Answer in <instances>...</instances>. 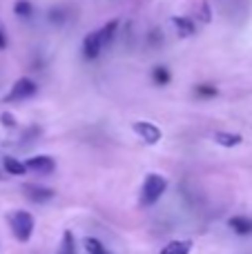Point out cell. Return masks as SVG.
<instances>
[{"mask_svg": "<svg viewBox=\"0 0 252 254\" xmlns=\"http://www.w3.org/2000/svg\"><path fill=\"white\" fill-rule=\"evenodd\" d=\"M196 94H199V96L212 98L214 94H217V89H214V87H208V85H199V87H196Z\"/></svg>", "mask_w": 252, "mask_h": 254, "instance_id": "cell-18", "label": "cell"}, {"mask_svg": "<svg viewBox=\"0 0 252 254\" xmlns=\"http://www.w3.org/2000/svg\"><path fill=\"white\" fill-rule=\"evenodd\" d=\"M9 228H11L13 237L20 243H27L34 234V216L25 210H16L9 214Z\"/></svg>", "mask_w": 252, "mask_h": 254, "instance_id": "cell-1", "label": "cell"}, {"mask_svg": "<svg viewBox=\"0 0 252 254\" xmlns=\"http://www.w3.org/2000/svg\"><path fill=\"white\" fill-rule=\"evenodd\" d=\"M132 129L136 131V134L141 136L145 143H150V145H156L161 138H163V134H161L159 127L152 125V123H147V121H136V123L132 125Z\"/></svg>", "mask_w": 252, "mask_h": 254, "instance_id": "cell-4", "label": "cell"}, {"mask_svg": "<svg viewBox=\"0 0 252 254\" xmlns=\"http://www.w3.org/2000/svg\"><path fill=\"white\" fill-rule=\"evenodd\" d=\"M25 194L36 203H45L54 198V192L49 188H40V185H25Z\"/></svg>", "mask_w": 252, "mask_h": 254, "instance_id": "cell-8", "label": "cell"}, {"mask_svg": "<svg viewBox=\"0 0 252 254\" xmlns=\"http://www.w3.org/2000/svg\"><path fill=\"white\" fill-rule=\"evenodd\" d=\"M85 250H87V254H103L105 248L98 239H85Z\"/></svg>", "mask_w": 252, "mask_h": 254, "instance_id": "cell-16", "label": "cell"}, {"mask_svg": "<svg viewBox=\"0 0 252 254\" xmlns=\"http://www.w3.org/2000/svg\"><path fill=\"white\" fill-rule=\"evenodd\" d=\"M63 254H74V237L69 230L63 234Z\"/></svg>", "mask_w": 252, "mask_h": 254, "instance_id": "cell-17", "label": "cell"}, {"mask_svg": "<svg viewBox=\"0 0 252 254\" xmlns=\"http://www.w3.org/2000/svg\"><path fill=\"white\" fill-rule=\"evenodd\" d=\"M192 243L190 241H170L165 248H161L159 254H190Z\"/></svg>", "mask_w": 252, "mask_h": 254, "instance_id": "cell-12", "label": "cell"}, {"mask_svg": "<svg viewBox=\"0 0 252 254\" xmlns=\"http://www.w3.org/2000/svg\"><path fill=\"white\" fill-rule=\"evenodd\" d=\"M103 47H105V45H103L101 31H92V34L85 36V40H83V54H85V58H89V61L98 58V54H101Z\"/></svg>", "mask_w": 252, "mask_h": 254, "instance_id": "cell-5", "label": "cell"}, {"mask_svg": "<svg viewBox=\"0 0 252 254\" xmlns=\"http://www.w3.org/2000/svg\"><path fill=\"white\" fill-rule=\"evenodd\" d=\"M152 78H154L156 85H168L170 83V71L165 69V67H154V71H152Z\"/></svg>", "mask_w": 252, "mask_h": 254, "instance_id": "cell-15", "label": "cell"}, {"mask_svg": "<svg viewBox=\"0 0 252 254\" xmlns=\"http://www.w3.org/2000/svg\"><path fill=\"white\" fill-rule=\"evenodd\" d=\"M214 143L221 145V147H235L244 140V136L237 134V131H214Z\"/></svg>", "mask_w": 252, "mask_h": 254, "instance_id": "cell-7", "label": "cell"}, {"mask_svg": "<svg viewBox=\"0 0 252 254\" xmlns=\"http://www.w3.org/2000/svg\"><path fill=\"white\" fill-rule=\"evenodd\" d=\"M228 223H230V228L235 230L237 234H241V237L252 234V219H248V216H232Z\"/></svg>", "mask_w": 252, "mask_h": 254, "instance_id": "cell-10", "label": "cell"}, {"mask_svg": "<svg viewBox=\"0 0 252 254\" xmlns=\"http://www.w3.org/2000/svg\"><path fill=\"white\" fill-rule=\"evenodd\" d=\"M61 254H63V252H61Z\"/></svg>", "mask_w": 252, "mask_h": 254, "instance_id": "cell-21", "label": "cell"}, {"mask_svg": "<svg viewBox=\"0 0 252 254\" xmlns=\"http://www.w3.org/2000/svg\"><path fill=\"white\" fill-rule=\"evenodd\" d=\"M172 22H174V27H177L179 36H183V38H188V36H192L196 31L194 20L188 16H177V18H172Z\"/></svg>", "mask_w": 252, "mask_h": 254, "instance_id": "cell-9", "label": "cell"}, {"mask_svg": "<svg viewBox=\"0 0 252 254\" xmlns=\"http://www.w3.org/2000/svg\"><path fill=\"white\" fill-rule=\"evenodd\" d=\"M0 121H2V123H4V125H7V127L16 125V121H13V119H11V114H2V119H0Z\"/></svg>", "mask_w": 252, "mask_h": 254, "instance_id": "cell-19", "label": "cell"}, {"mask_svg": "<svg viewBox=\"0 0 252 254\" xmlns=\"http://www.w3.org/2000/svg\"><path fill=\"white\" fill-rule=\"evenodd\" d=\"M4 47H7V36H4L2 27H0V49H4Z\"/></svg>", "mask_w": 252, "mask_h": 254, "instance_id": "cell-20", "label": "cell"}, {"mask_svg": "<svg viewBox=\"0 0 252 254\" xmlns=\"http://www.w3.org/2000/svg\"><path fill=\"white\" fill-rule=\"evenodd\" d=\"M2 167L7 174H13V176H22L27 172V165L22 161H18V158L13 156H4L2 158Z\"/></svg>", "mask_w": 252, "mask_h": 254, "instance_id": "cell-11", "label": "cell"}, {"mask_svg": "<svg viewBox=\"0 0 252 254\" xmlns=\"http://www.w3.org/2000/svg\"><path fill=\"white\" fill-rule=\"evenodd\" d=\"M13 11H16V16H20V18H29L31 11H34V7H31L29 0H16Z\"/></svg>", "mask_w": 252, "mask_h": 254, "instance_id": "cell-14", "label": "cell"}, {"mask_svg": "<svg viewBox=\"0 0 252 254\" xmlns=\"http://www.w3.org/2000/svg\"><path fill=\"white\" fill-rule=\"evenodd\" d=\"M36 94V83L31 78H18L13 83V87L9 89V94L4 96V101L11 103V101H22V98H29Z\"/></svg>", "mask_w": 252, "mask_h": 254, "instance_id": "cell-3", "label": "cell"}, {"mask_svg": "<svg viewBox=\"0 0 252 254\" xmlns=\"http://www.w3.org/2000/svg\"><path fill=\"white\" fill-rule=\"evenodd\" d=\"M116 29H119V20H110L103 29H98L101 31V38H103V45H110L112 40H114V34H116Z\"/></svg>", "mask_w": 252, "mask_h": 254, "instance_id": "cell-13", "label": "cell"}, {"mask_svg": "<svg viewBox=\"0 0 252 254\" xmlns=\"http://www.w3.org/2000/svg\"><path fill=\"white\" fill-rule=\"evenodd\" d=\"M25 165H27V170H34L38 174H49L56 167V161L49 156H34V158H27Z\"/></svg>", "mask_w": 252, "mask_h": 254, "instance_id": "cell-6", "label": "cell"}, {"mask_svg": "<svg viewBox=\"0 0 252 254\" xmlns=\"http://www.w3.org/2000/svg\"><path fill=\"white\" fill-rule=\"evenodd\" d=\"M168 190V179L161 174H150L143 183V192H141V205L150 207L163 196V192Z\"/></svg>", "mask_w": 252, "mask_h": 254, "instance_id": "cell-2", "label": "cell"}]
</instances>
